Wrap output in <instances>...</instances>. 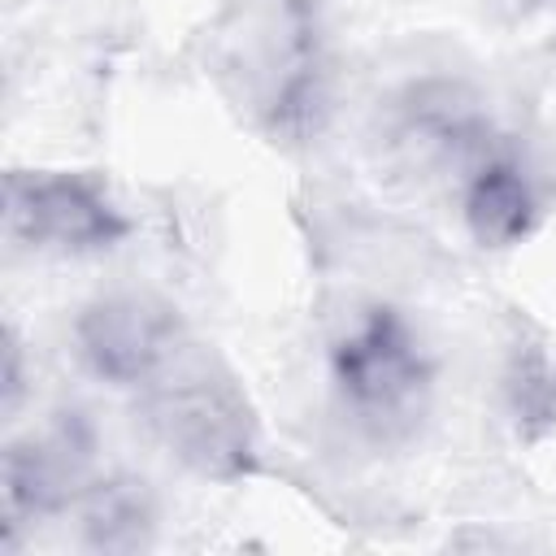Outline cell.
Here are the masks:
<instances>
[{"label":"cell","instance_id":"cell-5","mask_svg":"<svg viewBox=\"0 0 556 556\" xmlns=\"http://www.w3.org/2000/svg\"><path fill=\"white\" fill-rule=\"evenodd\" d=\"M504 130V122L491 113L486 96L447 74H426L404 83L387 104L382 139L391 148V161L417 178H439L443 187L456 182V174Z\"/></svg>","mask_w":556,"mask_h":556},{"label":"cell","instance_id":"cell-2","mask_svg":"<svg viewBox=\"0 0 556 556\" xmlns=\"http://www.w3.org/2000/svg\"><path fill=\"white\" fill-rule=\"evenodd\" d=\"M161 447L191 473L235 482L256 465V421L226 374L178 361L152 391L139 395Z\"/></svg>","mask_w":556,"mask_h":556},{"label":"cell","instance_id":"cell-1","mask_svg":"<svg viewBox=\"0 0 556 556\" xmlns=\"http://www.w3.org/2000/svg\"><path fill=\"white\" fill-rule=\"evenodd\" d=\"M439 352L421 317L391 295H361L326 330L321 387L334 421L374 452L417 443L439 404Z\"/></svg>","mask_w":556,"mask_h":556},{"label":"cell","instance_id":"cell-3","mask_svg":"<svg viewBox=\"0 0 556 556\" xmlns=\"http://www.w3.org/2000/svg\"><path fill=\"white\" fill-rule=\"evenodd\" d=\"M0 213L13 248L52 261L109 256L135 230L104 182L70 169H9Z\"/></svg>","mask_w":556,"mask_h":556},{"label":"cell","instance_id":"cell-10","mask_svg":"<svg viewBox=\"0 0 556 556\" xmlns=\"http://www.w3.org/2000/svg\"><path fill=\"white\" fill-rule=\"evenodd\" d=\"M26 400V369H22V343H17V330L4 334V374H0V404H4V417L17 421V408Z\"/></svg>","mask_w":556,"mask_h":556},{"label":"cell","instance_id":"cell-7","mask_svg":"<svg viewBox=\"0 0 556 556\" xmlns=\"http://www.w3.org/2000/svg\"><path fill=\"white\" fill-rule=\"evenodd\" d=\"M447 195L469 243L486 252H508L526 243L543 226L552 204L547 174L539 169L521 135H513L508 126L456 174Z\"/></svg>","mask_w":556,"mask_h":556},{"label":"cell","instance_id":"cell-9","mask_svg":"<svg viewBox=\"0 0 556 556\" xmlns=\"http://www.w3.org/2000/svg\"><path fill=\"white\" fill-rule=\"evenodd\" d=\"M508 413L521 430L539 434L556 426V361L539 348H526L513 356V369L504 378Z\"/></svg>","mask_w":556,"mask_h":556},{"label":"cell","instance_id":"cell-4","mask_svg":"<svg viewBox=\"0 0 556 556\" xmlns=\"http://www.w3.org/2000/svg\"><path fill=\"white\" fill-rule=\"evenodd\" d=\"M70 348L96 387L143 395L187 356V326L165 295L126 287L104 291L78 308Z\"/></svg>","mask_w":556,"mask_h":556},{"label":"cell","instance_id":"cell-6","mask_svg":"<svg viewBox=\"0 0 556 556\" xmlns=\"http://www.w3.org/2000/svg\"><path fill=\"white\" fill-rule=\"evenodd\" d=\"M96 478V439L78 413L43 430L9 434L0 456V547L17 552L26 534L74 513Z\"/></svg>","mask_w":556,"mask_h":556},{"label":"cell","instance_id":"cell-8","mask_svg":"<svg viewBox=\"0 0 556 556\" xmlns=\"http://www.w3.org/2000/svg\"><path fill=\"white\" fill-rule=\"evenodd\" d=\"M83 543L96 552H139L156 534V495L143 478L96 473L74 504Z\"/></svg>","mask_w":556,"mask_h":556}]
</instances>
